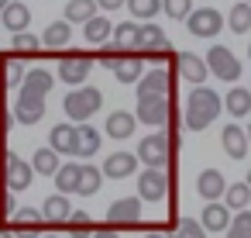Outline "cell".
<instances>
[{"mask_svg":"<svg viewBox=\"0 0 251 238\" xmlns=\"http://www.w3.org/2000/svg\"><path fill=\"white\" fill-rule=\"evenodd\" d=\"M141 210H145V200L141 197H121L107 207V224L110 228H121V224H138L141 221Z\"/></svg>","mask_w":251,"mask_h":238,"instance_id":"obj_11","label":"cell"},{"mask_svg":"<svg viewBox=\"0 0 251 238\" xmlns=\"http://www.w3.org/2000/svg\"><path fill=\"white\" fill-rule=\"evenodd\" d=\"M62 107H66V118H73L76 124H86V118H93L103 107V90H97V87L69 90L66 100H62Z\"/></svg>","mask_w":251,"mask_h":238,"instance_id":"obj_3","label":"cell"},{"mask_svg":"<svg viewBox=\"0 0 251 238\" xmlns=\"http://www.w3.org/2000/svg\"><path fill=\"white\" fill-rule=\"evenodd\" d=\"M248 138H251V128H248Z\"/></svg>","mask_w":251,"mask_h":238,"instance_id":"obj_55","label":"cell"},{"mask_svg":"<svg viewBox=\"0 0 251 238\" xmlns=\"http://www.w3.org/2000/svg\"><path fill=\"white\" fill-rule=\"evenodd\" d=\"M7 7H11V0H0V14H4Z\"/></svg>","mask_w":251,"mask_h":238,"instance_id":"obj_51","label":"cell"},{"mask_svg":"<svg viewBox=\"0 0 251 238\" xmlns=\"http://www.w3.org/2000/svg\"><path fill=\"white\" fill-rule=\"evenodd\" d=\"M42 217H45L49 224H69L73 207H69L66 193H52V197H45V204H42Z\"/></svg>","mask_w":251,"mask_h":238,"instance_id":"obj_23","label":"cell"},{"mask_svg":"<svg viewBox=\"0 0 251 238\" xmlns=\"http://www.w3.org/2000/svg\"><path fill=\"white\" fill-rule=\"evenodd\" d=\"M0 179H4L14 193H21V190L31 186V179H35V166L25 162L21 155H14L11 149L0 145Z\"/></svg>","mask_w":251,"mask_h":238,"instance_id":"obj_4","label":"cell"},{"mask_svg":"<svg viewBox=\"0 0 251 238\" xmlns=\"http://www.w3.org/2000/svg\"><path fill=\"white\" fill-rule=\"evenodd\" d=\"M52 87H55V76H52L49 69H28V76H25V83H21V90L38 93V97H49Z\"/></svg>","mask_w":251,"mask_h":238,"instance_id":"obj_27","label":"cell"},{"mask_svg":"<svg viewBox=\"0 0 251 238\" xmlns=\"http://www.w3.org/2000/svg\"><path fill=\"white\" fill-rule=\"evenodd\" d=\"M186 28H189V35H196V38H213V35H220L224 18H220V11H213V7H196V11L189 14Z\"/></svg>","mask_w":251,"mask_h":238,"instance_id":"obj_13","label":"cell"},{"mask_svg":"<svg viewBox=\"0 0 251 238\" xmlns=\"http://www.w3.org/2000/svg\"><path fill=\"white\" fill-rule=\"evenodd\" d=\"M0 238H14V231L11 228H0Z\"/></svg>","mask_w":251,"mask_h":238,"instance_id":"obj_50","label":"cell"},{"mask_svg":"<svg viewBox=\"0 0 251 238\" xmlns=\"http://www.w3.org/2000/svg\"><path fill=\"white\" fill-rule=\"evenodd\" d=\"M224 204H227L230 210H248V204H251V186H248V183H230L227 193H224Z\"/></svg>","mask_w":251,"mask_h":238,"instance_id":"obj_34","label":"cell"},{"mask_svg":"<svg viewBox=\"0 0 251 238\" xmlns=\"http://www.w3.org/2000/svg\"><path fill=\"white\" fill-rule=\"evenodd\" d=\"M138 35H141V25L124 21V25H117V28H114V38H110V42H117L121 49H127V52L134 56V49H138Z\"/></svg>","mask_w":251,"mask_h":238,"instance_id":"obj_32","label":"cell"},{"mask_svg":"<svg viewBox=\"0 0 251 238\" xmlns=\"http://www.w3.org/2000/svg\"><path fill=\"white\" fill-rule=\"evenodd\" d=\"M100 179H103V169H97V166L83 162V176H79V190H76V193H83V197H93V193L100 190Z\"/></svg>","mask_w":251,"mask_h":238,"instance_id":"obj_39","label":"cell"},{"mask_svg":"<svg viewBox=\"0 0 251 238\" xmlns=\"http://www.w3.org/2000/svg\"><path fill=\"white\" fill-rule=\"evenodd\" d=\"M162 11H165L172 21H189V14H193V0H162Z\"/></svg>","mask_w":251,"mask_h":238,"instance_id":"obj_41","label":"cell"},{"mask_svg":"<svg viewBox=\"0 0 251 238\" xmlns=\"http://www.w3.org/2000/svg\"><path fill=\"white\" fill-rule=\"evenodd\" d=\"M49 149L59 155H76L79 152V124H55L49 135Z\"/></svg>","mask_w":251,"mask_h":238,"instance_id":"obj_17","label":"cell"},{"mask_svg":"<svg viewBox=\"0 0 251 238\" xmlns=\"http://www.w3.org/2000/svg\"><path fill=\"white\" fill-rule=\"evenodd\" d=\"M25 59L18 52H7V56H0V90H14L25 83Z\"/></svg>","mask_w":251,"mask_h":238,"instance_id":"obj_18","label":"cell"},{"mask_svg":"<svg viewBox=\"0 0 251 238\" xmlns=\"http://www.w3.org/2000/svg\"><path fill=\"white\" fill-rule=\"evenodd\" d=\"M45 104H49V97H38V93L21 90L11 114H14V121H21V124H38V121L45 118Z\"/></svg>","mask_w":251,"mask_h":238,"instance_id":"obj_14","label":"cell"},{"mask_svg":"<svg viewBox=\"0 0 251 238\" xmlns=\"http://www.w3.org/2000/svg\"><path fill=\"white\" fill-rule=\"evenodd\" d=\"M200 221H203L206 231H227L234 217H230V207L217 200V204H206V207H203V217H200Z\"/></svg>","mask_w":251,"mask_h":238,"instance_id":"obj_24","label":"cell"},{"mask_svg":"<svg viewBox=\"0 0 251 238\" xmlns=\"http://www.w3.org/2000/svg\"><path fill=\"white\" fill-rule=\"evenodd\" d=\"M103 11H117V7H127V0H97Z\"/></svg>","mask_w":251,"mask_h":238,"instance_id":"obj_46","label":"cell"},{"mask_svg":"<svg viewBox=\"0 0 251 238\" xmlns=\"http://www.w3.org/2000/svg\"><path fill=\"white\" fill-rule=\"evenodd\" d=\"M169 193H172V173H165V169H145V173H138V197L145 204H158Z\"/></svg>","mask_w":251,"mask_h":238,"instance_id":"obj_6","label":"cell"},{"mask_svg":"<svg viewBox=\"0 0 251 238\" xmlns=\"http://www.w3.org/2000/svg\"><path fill=\"white\" fill-rule=\"evenodd\" d=\"M227 28H230L234 35H248V31H251V4H237V7H230V14H227Z\"/></svg>","mask_w":251,"mask_h":238,"instance_id":"obj_35","label":"cell"},{"mask_svg":"<svg viewBox=\"0 0 251 238\" xmlns=\"http://www.w3.org/2000/svg\"><path fill=\"white\" fill-rule=\"evenodd\" d=\"M79 176H83V166H79V162H66V166L55 173V190H59V193H76V190H79Z\"/></svg>","mask_w":251,"mask_h":238,"instance_id":"obj_30","label":"cell"},{"mask_svg":"<svg viewBox=\"0 0 251 238\" xmlns=\"http://www.w3.org/2000/svg\"><path fill=\"white\" fill-rule=\"evenodd\" d=\"M97 152H100V131H97L93 124H79V152H76V155L90 159V155H97Z\"/></svg>","mask_w":251,"mask_h":238,"instance_id":"obj_38","label":"cell"},{"mask_svg":"<svg viewBox=\"0 0 251 238\" xmlns=\"http://www.w3.org/2000/svg\"><path fill=\"white\" fill-rule=\"evenodd\" d=\"M31 166H35V173H42V176H55V173L62 169V162H59V152H55V149H38V152H35V159H31Z\"/></svg>","mask_w":251,"mask_h":238,"instance_id":"obj_33","label":"cell"},{"mask_svg":"<svg viewBox=\"0 0 251 238\" xmlns=\"http://www.w3.org/2000/svg\"><path fill=\"white\" fill-rule=\"evenodd\" d=\"M97 59H100V62H103V66H107V69L114 73V69H117V66H121L124 59H131V52H127V49H121L117 42H107V45H100Z\"/></svg>","mask_w":251,"mask_h":238,"instance_id":"obj_37","label":"cell"},{"mask_svg":"<svg viewBox=\"0 0 251 238\" xmlns=\"http://www.w3.org/2000/svg\"><path fill=\"white\" fill-rule=\"evenodd\" d=\"M42 221H45L42 210H35V207H18V210H11V217H7L4 228H11L14 238H38Z\"/></svg>","mask_w":251,"mask_h":238,"instance_id":"obj_12","label":"cell"},{"mask_svg":"<svg viewBox=\"0 0 251 238\" xmlns=\"http://www.w3.org/2000/svg\"><path fill=\"white\" fill-rule=\"evenodd\" d=\"M28 25H31V11L25 4H14V0H11V7L4 11V28L14 31V35H25Z\"/></svg>","mask_w":251,"mask_h":238,"instance_id":"obj_29","label":"cell"},{"mask_svg":"<svg viewBox=\"0 0 251 238\" xmlns=\"http://www.w3.org/2000/svg\"><path fill=\"white\" fill-rule=\"evenodd\" d=\"M176 69H179V76H182L186 83H193V87H203V80H206V73H210L206 59H200L196 52H179Z\"/></svg>","mask_w":251,"mask_h":238,"instance_id":"obj_16","label":"cell"},{"mask_svg":"<svg viewBox=\"0 0 251 238\" xmlns=\"http://www.w3.org/2000/svg\"><path fill=\"white\" fill-rule=\"evenodd\" d=\"M7 210V193H4V179H0V214Z\"/></svg>","mask_w":251,"mask_h":238,"instance_id":"obj_48","label":"cell"},{"mask_svg":"<svg viewBox=\"0 0 251 238\" xmlns=\"http://www.w3.org/2000/svg\"><path fill=\"white\" fill-rule=\"evenodd\" d=\"M220 142H224V152H227L230 159H244L248 149H251V138H248V131H244L241 124H227V128L220 131Z\"/></svg>","mask_w":251,"mask_h":238,"instance_id":"obj_20","label":"cell"},{"mask_svg":"<svg viewBox=\"0 0 251 238\" xmlns=\"http://www.w3.org/2000/svg\"><path fill=\"white\" fill-rule=\"evenodd\" d=\"M244 4H251V0H244Z\"/></svg>","mask_w":251,"mask_h":238,"instance_id":"obj_56","label":"cell"},{"mask_svg":"<svg viewBox=\"0 0 251 238\" xmlns=\"http://www.w3.org/2000/svg\"><path fill=\"white\" fill-rule=\"evenodd\" d=\"M220 111H224V100H220L213 90L196 87V90H189V97H186V118H182V124H186L189 131H203V128L213 124V118H220Z\"/></svg>","mask_w":251,"mask_h":238,"instance_id":"obj_1","label":"cell"},{"mask_svg":"<svg viewBox=\"0 0 251 238\" xmlns=\"http://www.w3.org/2000/svg\"><path fill=\"white\" fill-rule=\"evenodd\" d=\"M90 73H93V59H90L86 52H62V59H59V80H62V83L76 87V83H83Z\"/></svg>","mask_w":251,"mask_h":238,"instance_id":"obj_9","label":"cell"},{"mask_svg":"<svg viewBox=\"0 0 251 238\" xmlns=\"http://www.w3.org/2000/svg\"><path fill=\"white\" fill-rule=\"evenodd\" d=\"M134 128H138V114L114 111V114L107 118V124H103V135H107V138H114V142H124V138H131V135H134Z\"/></svg>","mask_w":251,"mask_h":238,"instance_id":"obj_19","label":"cell"},{"mask_svg":"<svg viewBox=\"0 0 251 238\" xmlns=\"http://www.w3.org/2000/svg\"><path fill=\"white\" fill-rule=\"evenodd\" d=\"M97 0H69L66 4V21L69 25H90L97 18Z\"/></svg>","mask_w":251,"mask_h":238,"instance_id":"obj_25","label":"cell"},{"mask_svg":"<svg viewBox=\"0 0 251 238\" xmlns=\"http://www.w3.org/2000/svg\"><path fill=\"white\" fill-rule=\"evenodd\" d=\"M244 183H248V186H251V169H248V179H244Z\"/></svg>","mask_w":251,"mask_h":238,"instance_id":"obj_52","label":"cell"},{"mask_svg":"<svg viewBox=\"0 0 251 238\" xmlns=\"http://www.w3.org/2000/svg\"><path fill=\"white\" fill-rule=\"evenodd\" d=\"M134 114H138V121L151 124V128H162L176 118V104H172V97H148V100H138Z\"/></svg>","mask_w":251,"mask_h":238,"instance_id":"obj_8","label":"cell"},{"mask_svg":"<svg viewBox=\"0 0 251 238\" xmlns=\"http://www.w3.org/2000/svg\"><path fill=\"white\" fill-rule=\"evenodd\" d=\"M169 238H206V228L203 221H193V217H179V224L169 231Z\"/></svg>","mask_w":251,"mask_h":238,"instance_id":"obj_40","label":"cell"},{"mask_svg":"<svg viewBox=\"0 0 251 238\" xmlns=\"http://www.w3.org/2000/svg\"><path fill=\"white\" fill-rule=\"evenodd\" d=\"M227 179H224V173L220 169H203L200 176H196V193L206 200V204H217L224 193H227Z\"/></svg>","mask_w":251,"mask_h":238,"instance_id":"obj_15","label":"cell"},{"mask_svg":"<svg viewBox=\"0 0 251 238\" xmlns=\"http://www.w3.org/2000/svg\"><path fill=\"white\" fill-rule=\"evenodd\" d=\"M224 107H227V114H230V118H248V114H251V87H248V90H244V87L227 90Z\"/></svg>","mask_w":251,"mask_h":238,"instance_id":"obj_28","label":"cell"},{"mask_svg":"<svg viewBox=\"0 0 251 238\" xmlns=\"http://www.w3.org/2000/svg\"><path fill=\"white\" fill-rule=\"evenodd\" d=\"M66 231H69L73 238H90V214H86V210H73Z\"/></svg>","mask_w":251,"mask_h":238,"instance_id":"obj_43","label":"cell"},{"mask_svg":"<svg viewBox=\"0 0 251 238\" xmlns=\"http://www.w3.org/2000/svg\"><path fill=\"white\" fill-rule=\"evenodd\" d=\"M138 100H148V97H172V73L165 69V66H155V69H148L145 76H141V83H138Z\"/></svg>","mask_w":251,"mask_h":238,"instance_id":"obj_10","label":"cell"},{"mask_svg":"<svg viewBox=\"0 0 251 238\" xmlns=\"http://www.w3.org/2000/svg\"><path fill=\"white\" fill-rule=\"evenodd\" d=\"M138 155H131V152H114V155H107L103 159V176H110V179H127L131 173H138Z\"/></svg>","mask_w":251,"mask_h":238,"instance_id":"obj_21","label":"cell"},{"mask_svg":"<svg viewBox=\"0 0 251 238\" xmlns=\"http://www.w3.org/2000/svg\"><path fill=\"white\" fill-rule=\"evenodd\" d=\"M114 28H117V25H110L103 14H97L90 25H83V35H86V42H93V45L100 49V45H107V42L114 38Z\"/></svg>","mask_w":251,"mask_h":238,"instance_id":"obj_26","label":"cell"},{"mask_svg":"<svg viewBox=\"0 0 251 238\" xmlns=\"http://www.w3.org/2000/svg\"><path fill=\"white\" fill-rule=\"evenodd\" d=\"M11 52H18V56H38L45 49H42V38H35V35H14V49Z\"/></svg>","mask_w":251,"mask_h":238,"instance_id":"obj_42","label":"cell"},{"mask_svg":"<svg viewBox=\"0 0 251 238\" xmlns=\"http://www.w3.org/2000/svg\"><path fill=\"white\" fill-rule=\"evenodd\" d=\"M248 56H251V45H248Z\"/></svg>","mask_w":251,"mask_h":238,"instance_id":"obj_54","label":"cell"},{"mask_svg":"<svg viewBox=\"0 0 251 238\" xmlns=\"http://www.w3.org/2000/svg\"><path fill=\"white\" fill-rule=\"evenodd\" d=\"M141 76H145V59L141 56H131V59H124L114 69V80L117 83H141Z\"/></svg>","mask_w":251,"mask_h":238,"instance_id":"obj_31","label":"cell"},{"mask_svg":"<svg viewBox=\"0 0 251 238\" xmlns=\"http://www.w3.org/2000/svg\"><path fill=\"white\" fill-rule=\"evenodd\" d=\"M93 238H121L114 228H100V231H93Z\"/></svg>","mask_w":251,"mask_h":238,"instance_id":"obj_47","label":"cell"},{"mask_svg":"<svg viewBox=\"0 0 251 238\" xmlns=\"http://www.w3.org/2000/svg\"><path fill=\"white\" fill-rule=\"evenodd\" d=\"M69 38H73V25L69 21H55V25H49L42 31V49L45 52H66Z\"/></svg>","mask_w":251,"mask_h":238,"instance_id":"obj_22","label":"cell"},{"mask_svg":"<svg viewBox=\"0 0 251 238\" xmlns=\"http://www.w3.org/2000/svg\"><path fill=\"white\" fill-rule=\"evenodd\" d=\"M176 155V131H158V135H148L141 145H138V159L148 166V169H165Z\"/></svg>","mask_w":251,"mask_h":238,"instance_id":"obj_2","label":"cell"},{"mask_svg":"<svg viewBox=\"0 0 251 238\" xmlns=\"http://www.w3.org/2000/svg\"><path fill=\"white\" fill-rule=\"evenodd\" d=\"M134 56H141V59H179V52H172V45H169V38H165V31L158 28V25H141V35H138V49H134Z\"/></svg>","mask_w":251,"mask_h":238,"instance_id":"obj_5","label":"cell"},{"mask_svg":"<svg viewBox=\"0 0 251 238\" xmlns=\"http://www.w3.org/2000/svg\"><path fill=\"white\" fill-rule=\"evenodd\" d=\"M145 238H169V235H165V231H158V228H155V231H148V235H145Z\"/></svg>","mask_w":251,"mask_h":238,"instance_id":"obj_49","label":"cell"},{"mask_svg":"<svg viewBox=\"0 0 251 238\" xmlns=\"http://www.w3.org/2000/svg\"><path fill=\"white\" fill-rule=\"evenodd\" d=\"M127 11H131V18H134V21L148 25V21L162 11V0H127Z\"/></svg>","mask_w":251,"mask_h":238,"instance_id":"obj_36","label":"cell"},{"mask_svg":"<svg viewBox=\"0 0 251 238\" xmlns=\"http://www.w3.org/2000/svg\"><path fill=\"white\" fill-rule=\"evenodd\" d=\"M206 66H210V73H213L217 80H224V83H237V80H241V62H237V56H234L230 49H224V45H210Z\"/></svg>","mask_w":251,"mask_h":238,"instance_id":"obj_7","label":"cell"},{"mask_svg":"<svg viewBox=\"0 0 251 238\" xmlns=\"http://www.w3.org/2000/svg\"><path fill=\"white\" fill-rule=\"evenodd\" d=\"M11 121H14V114H7L4 107H0V138H7V128H11Z\"/></svg>","mask_w":251,"mask_h":238,"instance_id":"obj_45","label":"cell"},{"mask_svg":"<svg viewBox=\"0 0 251 238\" xmlns=\"http://www.w3.org/2000/svg\"><path fill=\"white\" fill-rule=\"evenodd\" d=\"M45 238H59V235H45Z\"/></svg>","mask_w":251,"mask_h":238,"instance_id":"obj_53","label":"cell"},{"mask_svg":"<svg viewBox=\"0 0 251 238\" xmlns=\"http://www.w3.org/2000/svg\"><path fill=\"white\" fill-rule=\"evenodd\" d=\"M227 238H251V210H237V217L227 228Z\"/></svg>","mask_w":251,"mask_h":238,"instance_id":"obj_44","label":"cell"}]
</instances>
